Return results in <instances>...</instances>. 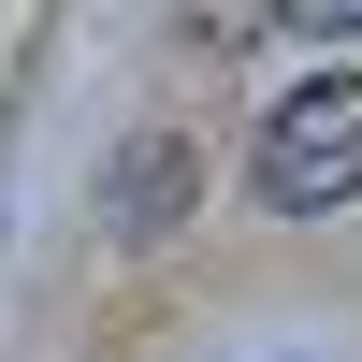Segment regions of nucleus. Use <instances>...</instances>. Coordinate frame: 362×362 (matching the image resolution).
Segmentation results:
<instances>
[{
	"mask_svg": "<svg viewBox=\"0 0 362 362\" xmlns=\"http://www.w3.org/2000/svg\"><path fill=\"white\" fill-rule=\"evenodd\" d=\"M247 189H261V218H334L362 189V73H305V87L261 102Z\"/></svg>",
	"mask_w": 362,
	"mask_h": 362,
	"instance_id": "nucleus-1",
	"label": "nucleus"
},
{
	"mask_svg": "<svg viewBox=\"0 0 362 362\" xmlns=\"http://www.w3.org/2000/svg\"><path fill=\"white\" fill-rule=\"evenodd\" d=\"M189 203H203V160H189L174 131H145V145H116V174H102V218L131 232V247H160V232L189 218Z\"/></svg>",
	"mask_w": 362,
	"mask_h": 362,
	"instance_id": "nucleus-2",
	"label": "nucleus"
}]
</instances>
